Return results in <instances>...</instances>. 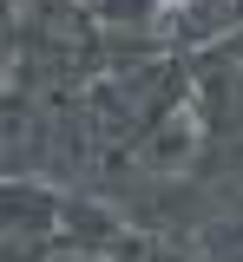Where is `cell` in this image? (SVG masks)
I'll return each instance as SVG.
<instances>
[{
	"instance_id": "6da1fadb",
	"label": "cell",
	"mask_w": 243,
	"mask_h": 262,
	"mask_svg": "<svg viewBox=\"0 0 243 262\" xmlns=\"http://www.w3.org/2000/svg\"><path fill=\"white\" fill-rule=\"evenodd\" d=\"M165 7H191V0H165Z\"/></svg>"
}]
</instances>
